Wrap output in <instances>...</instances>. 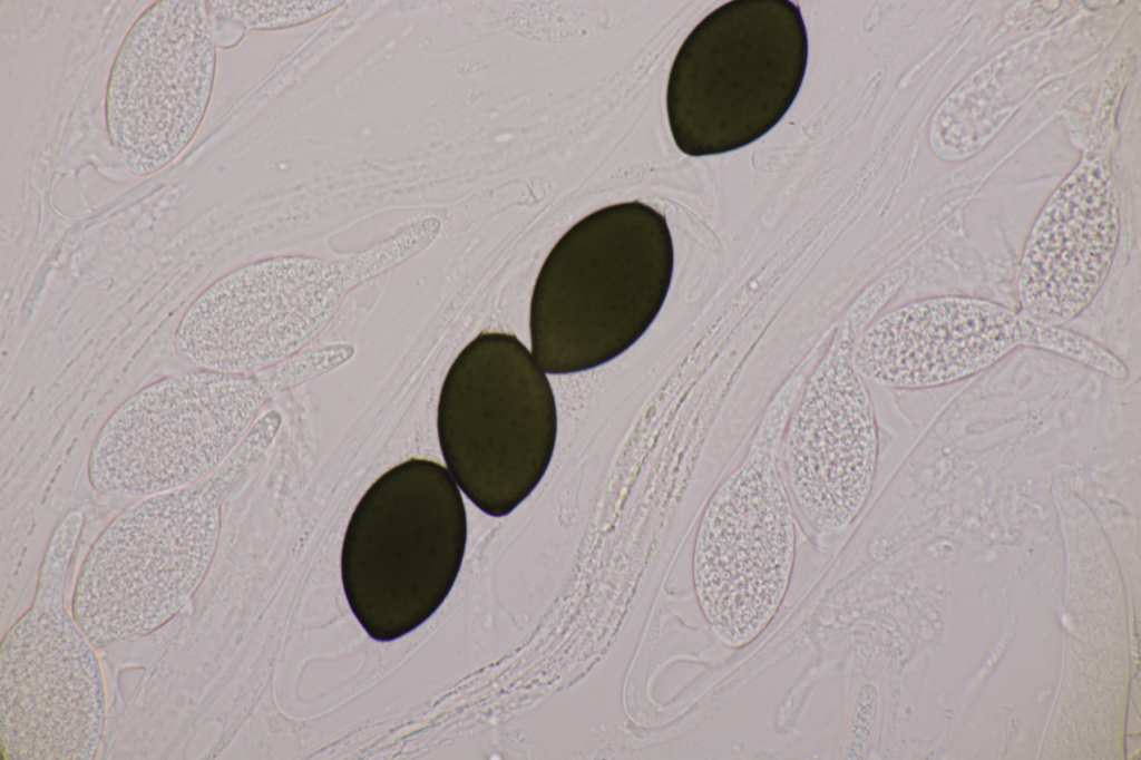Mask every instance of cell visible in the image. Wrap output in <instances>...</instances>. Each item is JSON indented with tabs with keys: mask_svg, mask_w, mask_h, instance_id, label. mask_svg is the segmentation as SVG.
Masks as SVG:
<instances>
[{
	"mask_svg": "<svg viewBox=\"0 0 1141 760\" xmlns=\"http://www.w3.org/2000/svg\"><path fill=\"white\" fill-rule=\"evenodd\" d=\"M807 62V30L792 1L733 0L714 9L671 67L666 113L675 145L701 157L755 142L793 104Z\"/></svg>",
	"mask_w": 1141,
	"mask_h": 760,
	"instance_id": "cell-4",
	"label": "cell"
},
{
	"mask_svg": "<svg viewBox=\"0 0 1141 760\" xmlns=\"http://www.w3.org/2000/svg\"><path fill=\"white\" fill-rule=\"evenodd\" d=\"M547 373L514 334L484 332L443 380L437 430L446 468L481 511L504 517L543 479L557 439Z\"/></svg>",
	"mask_w": 1141,
	"mask_h": 760,
	"instance_id": "cell-6",
	"label": "cell"
},
{
	"mask_svg": "<svg viewBox=\"0 0 1141 760\" xmlns=\"http://www.w3.org/2000/svg\"><path fill=\"white\" fill-rule=\"evenodd\" d=\"M215 72L207 1H157L135 20L115 56L105 100L110 144L130 173L154 174L185 150L207 111Z\"/></svg>",
	"mask_w": 1141,
	"mask_h": 760,
	"instance_id": "cell-9",
	"label": "cell"
},
{
	"mask_svg": "<svg viewBox=\"0 0 1141 760\" xmlns=\"http://www.w3.org/2000/svg\"><path fill=\"white\" fill-rule=\"evenodd\" d=\"M85 525L79 509L53 529L30 607L0 647V753L4 760H91L106 721L96 647L65 606L72 556Z\"/></svg>",
	"mask_w": 1141,
	"mask_h": 760,
	"instance_id": "cell-5",
	"label": "cell"
},
{
	"mask_svg": "<svg viewBox=\"0 0 1141 760\" xmlns=\"http://www.w3.org/2000/svg\"><path fill=\"white\" fill-rule=\"evenodd\" d=\"M787 406L779 396L769 408L745 457L711 495L695 534L696 601L713 633L732 649L768 627L792 576L796 520L779 467Z\"/></svg>",
	"mask_w": 1141,
	"mask_h": 760,
	"instance_id": "cell-7",
	"label": "cell"
},
{
	"mask_svg": "<svg viewBox=\"0 0 1141 760\" xmlns=\"http://www.w3.org/2000/svg\"><path fill=\"white\" fill-rule=\"evenodd\" d=\"M845 339L832 343L786 420L779 467L792 504L816 530L846 529L870 495L878 464L876 415Z\"/></svg>",
	"mask_w": 1141,
	"mask_h": 760,
	"instance_id": "cell-11",
	"label": "cell"
},
{
	"mask_svg": "<svg viewBox=\"0 0 1141 760\" xmlns=\"http://www.w3.org/2000/svg\"><path fill=\"white\" fill-rule=\"evenodd\" d=\"M466 544L462 494L446 466L411 458L374 480L341 550L343 590L367 634L389 642L425 623L450 593Z\"/></svg>",
	"mask_w": 1141,
	"mask_h": 760,
	"instance_id": "cell-3",
	"label": "cell"
},
{
	"mask_svg": "<svg viewBox=\"0 0 1141 760\" xmlns=\"http://www.w3.org/2000/svg\"><path fill=\"white\" fill-rule=\"evenodd\" d=\"M263 396L250 376L197 368L147 384L97 432L87 461L90 486L142 499L208 477L240 447Z\"/></svg>",
	"mask_w": 1141,
	"mask_h": 760,
	"instance_id": "cell-8",
	"label": "cell"
},
{
	"mask_svg": "<svg viewBox=\"0 0 1141 760\" xmlns=\"http://www.w3.org/2000/svg\"><path fill=\"white\" fill-rule=\"evenodd\" d=\"M361 273L373 274L364 254L349 263L283 256L240 267L193 301L176 329L175 350L197 369H260L309 342Z\"/></svg>",
	"mask_w": 1141,
	"mask_h": 760,
	"instance_id": "cell-10",
	"label": "cell"
},
{
	"mask_svg": "<svg viewBox=\"0 0 1141 760\" xmlns=\"http://www.w3.org/2000/svg\"><path fill=\"white\" fill-rule=\"evenodd\" d=\"M1028 347L1076 361L1113 379L1129 374L1127 366L1096 341L1060 325L1032 324Z\"/></svg>",
	"mask_w": 1141,
	"mask_h": 760,
	"instance_id": "cell-15",
	"label": "cell"
},
{
	"mask_svg": "<svg viewBox=\"0 0 1141 760\" xmlns=\"http://www.w3.org/2000/svg\"><path fill=\"white\" fill-rule=\"evenodd\" d=\"M674 250L666 218L638 201L597 210L554 245L529 310L530 351L546 373L594 369L630 349L670 290Z\"/></svg>",
	"mask_w": 1141,
	"mask_h": 760,
	"instance_id": "cell-1",
	"label": "cell"
},
{
	"mask_svg": "<svg viewBox=\"0 0 1141 760\" xmlns=\"http://www.w3.org/2000/svg\"><path fill=\"white\" fill-rule=\"evenodd\" d=\"M251 431L208 477L137 499L97 536L78 572L71 614L92 645L146 636L193 598L212 565L222 504L255 458Z\"/></svg>",
	"mask_w": 1141,
	"mask_h": 760,
	"instance_id": "cell-2",
	"label": "cell"
},
{
	"mask_svg": "<svg viewBox=\"0 0 1141 760\" xmlns=\"http://www.w3.org/2000/svg\"><path fill=\"white\" fill-rule=\"evenodd\" d=\"M211 14L254 29L301 25L331 11L340 1H207Z\"/></svg>",
	"mask_w": 1141,
	"mask_h": 760,
	"instance_id": "cell-14",
	"label": "cell"
},
{
	"mask_svg": "<svg viewBox=\"0 0 1141 760\" xmlns=\"http://www.w3.org/2000/svg\"><path fill=\"white\" fill-rule=\"evenodd\" d=\"M1032 322L992 300L937 295L903 304L864 331L851 350L857 372L895 389H925L972 377L1018 347Z\"/></svg>",
	"mask_w": 1141,
	"mask_h": 760,
	"instance_id": "cell-12",
	"label": "cell"
},
{
	"mask_svg": "<svg viewBox=\"0 0 1141 760\" xmlns=\"http://www.w3.org/2000/svg\"><path fill=\"white\" fill-rule=\"evenodd\" d=\"M1120 232L1109 173L1083 162L1055 188L1030 232L1018 273V313L1038 325L1076 319L1111 271Z\"/></svg>",
	"mask_w": 1141,
	"mask_h": 760,
	"instance_id": "cell-13",
	"label": "cell"
}]
</instances>
